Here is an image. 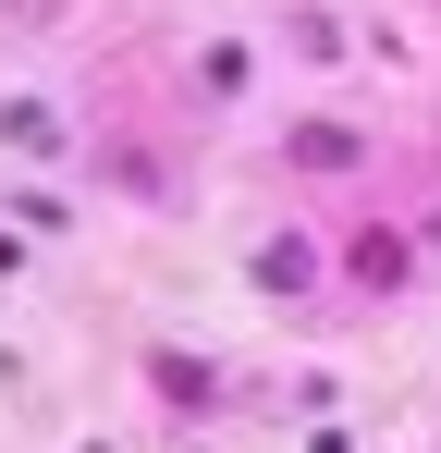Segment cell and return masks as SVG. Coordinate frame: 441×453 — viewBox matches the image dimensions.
<instances>
[{
	"mask_svg": "<svg viewBox=\"0 0 441 453\" xmlns=\"http://www.w3.org/2000/svg\"><path fill=\"white\" fill-rule=\"evenodd\" d=\"M282 159H306V172H356L368 148L344 135V123H294V148H282Z\"/></svg>",
	"mask_w": 441,
	"mask_h": 453,
	"instance_id": "7a4b0ae2",
	"label": "cell"
},
{
	"mask_svg": "<svg viewBox=\"0 0 441 453\" xmlns=\"http://www.w3.org/2000/svg\"><path fill=\"white\" fill-rule=\"evenodd\" d=\"M0 135H12V148H37V159L62 148V123H50V111H37V98H12V111H0Z\"/></svg>",
	"mask_w": 441,
	"mask_h": 453,
	"instance_id": "277c9868",
	"label": "cell"
},
{
	"mask_svg": "<svg viewBox=\"0 0 441 453\" xmlns=\"http://www.w3.org/2000/svg\"><path fill=\"white\" fill-rule=\"evenodd\" d=\"M258 282H270V295H306V282H319V245H306V233H270V245H258Z\"/></svg>",
	"mask_w": 441,
	"mask_h": 453,
	"instance_id": "6da1fadb",
	"label": "cell"
},
{
	"mask_svg": "<svg viewBox=\"0 0 441 453\" xmlns=\"http://www.w3.org/2000/svg\"><path fill=\"white\" fill-rule=\"evenodd\" d=\"M405 257H417V245H405V233H356V282H380V295H392V282H405Z\"/></svg>",
	"mask_w": 441,
	"mask_h": 453,
	"instance_id": "3957f363",
	"label": "cell"
}]
</instances>
